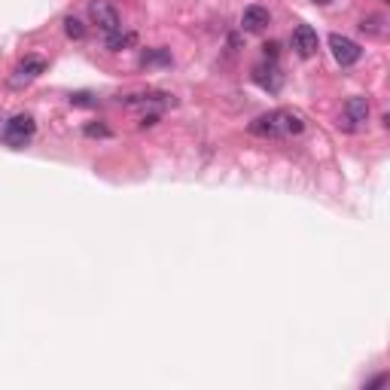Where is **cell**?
<instances>
[{
  "mask_svg": "<svg viewBox=\"0 0 390 390\" xmlns=\"http://www.w3.org/2000/svg\"><path fill=\"white\" fill-rule=\"evenodd\" d=\"M293 49L302 58H311L317 52V30L311 25H299L293 30Z\"/></svg>",
  "mask_w": 390,
  "mask_h": 390,
  "instance_id": "cell-6",
  "label": "cell"
},
{
  "mask_svg": "<svg viewBox=\"0 0 390 390\" xmlns=\"http://www.w3.org/2000/svg\"><path fill=\"white\" fill-rule=\"evenodd\" d=\"M34 135H37V122H34V116H28V113H18V116L6 119L4 128H0V138L13 150L28 147V143L34 140Z\"/></svg>",
  "mask_w": 390,
  "mask_h": 390,
  "instance_id": "cell-2",
  "label": "cell"
},
{
  "mask_svg": "<svg viewBox=\"0 0 390 390\" xmlns=\"http://www.w3.org/2000/svg\"><path fill=\"white\" fill-rule=\"evenodd\" d=\"M131 43H135V34H122V28L107 34V49H113V52H116V49H126Z\"/></svg>",
  "mask_w": 390,
  "mask_h": 390,
  "instance_id": "cell-11",
  "label": "cell"
},
{
  "mask_svg": "<svg viewBox=\"0 0 390 390\" xmlns=\"http://www.w3.org/2000/svg\"><path fill=\"white\" fill-rule=\"evenodd\" d=\"M140 65L150 67V65H171V52L168 49H150V52L140 55Z\"/></svg>",
  "mask_w": 390,
  "mask_h": 390,
  "instance_id": "cell-10",
  "label": "cell"
},
{
  "mask_svg": "<svg viewBox=\"0 0 390 390\" xmlns=\"http://www.w3.org/2000/svg\"><path fill=\"white\" fill-rule=\"evenodd\" d=\"M384 381H387V375H378V378H375V381H369L366 387H381Z\"/></svg>",
  "mask_w": 390,
  "mask_h": 390,
  "instance_id": "cell-16",
  "label": "cell"
},
{
  "mask_svg": "<svg viewBox=\"0 0 390 390\" xmlns=\"http://www.w3.org/2000/svg\"><path fill=\"white\" fill-rule=\"evenodd\" d=\"M250 131L256 138H296L305 131V119L293 110H272L250 122Z\"/></svg>",
  "mask_w": 390,
  "mask_h": 390,
  "instance_id": "cell-1",
  "label": "cell"
},
{
  "mask_svg": "<svg viewBox=\"0 0 390 390\" xmlns=\"http://www.w3.org/2000/svg\"><path fill=\"white\" fill-rule=\"evenodd\" d=\"M330 49H333V55H335V61L342 67H351V65H357V61L363 58L360 43H354L351 37H342V34H333L330 37Z\"/></svg>",
  "mask_w": 390,
  "mask_h": 390,
  "instance_id": "cell-4",
  "label": "cell"
},
{
  "mask_svg": "<svg viewBox=\"0 0 390 390\" xmlns=\"http://www.w3.org/2000/svg\"><path fill=\"white\" fill-rule=\"evenodd\" d=\"M314 4H330V0H314Z\"/></svg>",
  "mask_w": 390,
  "mask_h": 390,
  "instance_id": "cell-17",
  "label": "cell"
},
{
  "mask_svg": "<svg viewBox=\"0 0 390 390\" xmlns=\"http://www.w3.org/2000/svg\"><path fill=\"white\" fill-rule=\"evenodd\" d=\"M253 79L260 83L262 89H269V91H278L281 89V70H278V65L274 61H269V65H260V67H253Z\"/></svg>",
  "mask_w": 390,
  "mask_h": 390,
  "instance_id": "cell-8",
  "label": "cell"
},
{
  "mask_svg": "<svg viewBox=\"0 0 390 390\" xmlns=\"http://www.w3.org/2000/svg\"><path fill=\"white\" fill-rule=\"evenodd\" d=\"M272 22V16H269V9L260 6V4H253L244 9V16H241V28L244 30H262V28H269Z\"/></svg>",
  "mask_w": 390,
  "mask_h": 390,
  "instance_id": "cell-9",
  "label": "cell"
},
{
  "mask_svg": "<svg viewBox=\"0 0 390 390\" xmlns=\"http://www.w3.org/2000/svg\"><path fill=\"white\" fill-rule=\"evenodd\" d=\"M46 70V61L37 58V55H28L22 65L16 67V77H13V86H22V83H30V79H37L40 74Z\"/></svg>",
  "mask_w": 390,
  "mask_h": 390,
  "instance_id": "cell-7",
  "label": "cell"
},
{
  "mask_svg": "<svg viewBox=\"0 0 390 390\" xmlns=\"http://www.w3.org/2000/svg\"><path fill=\"white\" fill-rule=\"evenodd\" d=\"M65 30H67V37L70 40H83L86 37V28H83V22H79V18H65Z\"/></svg>",
  "mask_w": 390,
  "mask_h": 390,
  "instance_id": "cell-12",
  "label": "cell"
},
{
  "mask_svg": "<svg viewBox=\"0 0 390 390\" xmlns=\"http://www.w3.org/2000/svg\"><path fill=\"white\" fill-rule=\"evenodd\" d=\"M86 135L89 138H107L110 131H107V126H86Z\"/></svg>",
  "mask_w": 390,
  "mask_h": 390,
  "instance_id": "cell-13",
  "label": "cell"
},
{
  "mask_svg": "<svg viewBox=\"0 0 390 390\" xmlns=\"http://www.w3.org/2000/svg\"><path fill=\"white\" fill-rule=\"evenodd\" d=\"M366 119H369V101L357 95V98H347L345 116H342V122H338V126H342L345 131H357Z\"/></svg>",
  "mask_w": 390,
  "mask_h": 390,
  "instance_id": "cell-5",
  "label": "cell"
},
{
  "mask_svg": "<svg viewBox=\"0 0 390 390\" xmlns=\"http://www.w3.org/2000/svg\"><path fill=\"white\" fill-rule=\"evenodd\" d=\"M70 104H77V107H89V104H91V95H86V91H79V95L70 98Z\"/></svg>",
  "mask_w": 390,
  "mask_h": 390,
  "instance_id": "cell-14",
  "label": "cell"
},
{
  "mask_svg": "<svg viewBox=\"0 0 390 390\" xmlns=\"http://www.w3.org/2000/svg\"><path fill=\"white\" fill-rule=\"evenodd\" d=\"M89 18L95 22L104 34H113V30H119V13H116V6L110 4V0H91L89 4Z\"/></svg>",
  "mask_w": 390,
  "mask_h": 390,
  "instance_id": "cell-3",
  "label": "cell"
},
{
  "mask_svg": "<svg viewBox=\"0 0 390 390\" xmlns=\"http://www.w3.org/2000/svg\"><path fill=\"white\" fill-rule=\"evenodd\" d=\"M262 49H265V58H272V61L278 58V43H265Z\"/></svg>",
  "mask_w": 390,
  "mask_h": 390,
  "instance_id": "cell-15",
  "label": "cell"
}]
</instances>
